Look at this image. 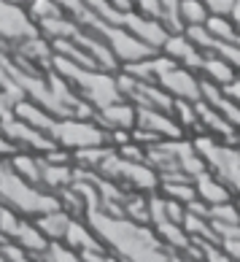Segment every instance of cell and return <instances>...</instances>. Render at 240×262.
<instances>
[{"instance_id":"cell-1","label":"cell","mask_w":240,"mask_h":262,"mask_svg":"<svg viewBox=\"0 0 240 262\" xmlns=\"http://www.w3.org/2000/svg\"><path fill=\"white\" fill-rule=\"evenodd\" d=\"M195 146L200 151V157H203V162L208 165V170L213 173L229 192H235L240 198V149L213 138V135L197 138Z\"/></svg>"},{"instance_id":"cell-2","label":"cell","mask_w":240,"mask_h":262,"mask_svg":"<svg viewBox=\"0 0 240 262\" xmlns=\"http://www.w3.org/2000/svg\"><path fill=\"white\" fill-rule=\"evenodd\" d=\"M0 198H3L11 208L22 211V213H33V216H41V213H49L60 208V200L52 195H41L38 189L27 187L25 181H19L8 168L0 165Z\"/></svg>"},{"instance_id":"cell-3","label":"cell","mask_w":240,"mask_h":262,"mask_svg":"<svg viewBox=\"0 0 240 262\" xmlns=\"http://www.w3.org/2000/svg\"><path fill=\"white\" fill-rule=\"evenodd\" d=\"M191 181H195V187H197L200 203H205V206H219V203L232 200V192H229L210 170H203L200 176H195Z\"/></svg>"},{"instance_id":"cell-4","label":"cell","mask_w":240,"mask_h":262,"mask_svg":"<svg viewBox=\"0 0 240 262\" xmlns=\"http://www.w3.org/2000/svg\"><path fill=\"white\" fill-rule=\"evenodd\" d=\"M65 244H68L70 249H76L79 254H89V251H94V254H100V251H105V244H100L98 238H94V232L89 227H84L81 222L70 219L68 230H65Z\"/></svg>"},{"instance_id":"cell-5","label":"cell","mask_w":240,"mask_h":262,"mask_svg":"<svg viewBox=\"0 0 240 262\" xmlns=\"http://www.w3.org/2000/svg\"><path fill=\"white\" fill-rule=\"evenodd\" d=\"M159 189H162V195L170 198V200H176L181 203V206H191V203H197V187H195V181L191 179H162L159 181Z\"/></svg>"},{"instance_id":"cell-6","label":"cell","mask_w":240,"mask_h":262,"mask_svg":"<svg viewBox=\"0 0 240 262\" xmlns=\"http://www.w3.org/2000/svg\"><path fill=\"white\" fill-rule=\"evenodd\" d=\"M210 225H213V232H216V246L229 254L232 259L240 262V222L237 225H229V222H213L210 219Z\"/></svg>"},{"instance_id":"cell-7","label":"cell","mask_w":240,"mask_h":262,"mask_svg":"<svg viewBox=\"0 0 240 262\" xmlns=\"http://www.w3.org/2000/svg\"><path fill=\"white\" fill-rule=\"evenodd\" d=\"M33 259H38V262H86L84 254H79V251L70 249V246H62L60 241H52V244L46 246V251L35 254Z\"/></svg>"},{"instance_id":"cell-8","label":"cell","mask_w":240,"mask_h":262,"mask_svg":"<svg viewBox=\"0 0 240 262\" xmlns=\"http://www.w3.org/2000/svg\"><path fill=\"white\" fill-rule=\"evenodd\" d=\"M178 16L184 19L189 27L205 25L208 22V8L203 0H178Z\"/></svg>"},{"instance_id":"cell-9","label":"cell","mask_w":240,"mask_h":262,"mask_svg":"<svg viewBox=\"0 0 240 262\" xmlns=\"http://www.w3.org/2000/svg\"><path fill=\"white\" fill-rule=\"evenodd\" d=\"M210 16H229L235 11V0H203Z\"/></svg>"},{"instance_id":"cell-10","label":"cell","mask_w":240,"mask_h":262,"mask_svg":"<svg viewBox=\"0 0 240 262\" xmlns=\"http://www.w3.org/2000/svg\"><path fill=\"white\" fill-rule=\"evenodd\" d=\"M0 262H11V259H8V257L3 254V249H0Z\"/></svg>"},{"instance_id":"cell-11","label":"cell","mask_w":240,"mask_h":262,"mask_svg":"<svg viewBox=\"0 0 240 262\" xmlns=\"http://www.w3.org/2000/svg\"><path fill=\"white\" fill-rule=\"evenodd\" d=\"M237 206H240V200H237Z\"/></svg>"}]
</instances>
